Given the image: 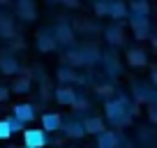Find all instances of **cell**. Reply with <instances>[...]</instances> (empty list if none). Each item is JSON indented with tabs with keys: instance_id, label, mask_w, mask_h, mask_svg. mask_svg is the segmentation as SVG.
Wrapping results in <instances>:
<instances>
[{
	"instance_id": "1f68e13d",
	"label": "cell",
	"mask_w": 157,
	"mask_h": 148,
	"mask_svg": "<svg viewBox=\"0 0 157 148\" xmlns=\"http://www.w3.org/2000/svg\"><path fill=\"white\" fill-rule=\"evenodd\" d=\"M51 2H58V0H51Z\"/></svg>"
},
{
	"instance_id": "603a6c76",
	"label": "cell",
	"mask_w": 157,
	"mask_h": 148,
	"mask_svg": "<svg viewBox=\"0 0 157 148\" xmlns=\"http://www.w3.org/2000/svg\"><path fill=\"white\" fill-rule=\"evenodd\" d=\"M5 123H7V127H10L12 134H14V132H21V130L25 127V123H23V120H19L16 116H10V118H5Z\"/></svg>"
},
{
	"instance_id": "7402d4cb",
	"label": "cell",
	"mask_w": 157,
	"mask_h": 148,
	"mask_svg": "<svg viewBox=\"0 0 157 148\" xmlns=\"http://www.w3.org/2000/svg\"><path fill=\"white\" fill-rule=\"evenodd\" d=\"M129 10H132V14H143V16L150 14V5H148L146 0H132Z\"/></svg>"
},
{
	"instance_id": "484cf974",
	"label": "cell",
	"mask_w": 157,
	"mask_h": 148,
	"mask_svg": "<svg viewBox=\"0 0 157 148\" xmlns=\"http://www.w3.org/2000/svg\"><path fill=\"white\" fill-rule=\"evenodd\" d=\"M95 14L97 16H106L109 14V0H97V2H95Z\"/></svg>"
},
{
	"instance_id": "5b68a950",
	"label": "cell",
	"mask_w": 157,
	"mask_h": 148,
	"mask_svg": "<svg viewBox=\"0 0 157 148\" xmlns=\"http://www.w3.org/2000/svg\"><path fill=\"white\" fill-rule=\"evenodd\" d=\"M53 97H56V102H58V104H67V107H72L74 97H76V90H74L69 84H63L60 88H56Z\"/></svg>"
},
{
	"instance_id": "f546056e",
	"label": "cell",
	"mask_w": 157,
	"mask_h": 148,
	"mask_svg": "<svg viewBox=\"0 0 157 148\" xmlns=\"http://www.w3.org/2000/svg\"><path fill=\"white\" fill-rule=\"evenodd\" d=\"M63 2H65V5H69V7H76L78 5V0H63Z\"/></svg>"
},
{
	"instance_id": "d6a6232c",
	"label": "cell",
	"mask_w": 157,
	"mask_h": 148,
	"mask_svg": "<svg viewBox=\"0 0 157 148\" xmlns=\"http://www.w3.org/2000/svg\"><path fill=\"white\" fill-rule=\"evenodd\" d=\"M23 148H30V146H23Z\"/></svg>"
},
{
	"instance_id": "7c38bea8",
	"label": "cell",
	"mask_w": 157,
	"mask_h": 148,
	"mask_svg": "<svg viewBox=\"0 0 157 148\" xmlns=\"http://www.w3.org/2000/svg\"><path fill=\"white\" fill-rule=\"evenodd\" d=\"M97 143H102V146H111V148H118L120 137H118L116 132H111V130H102V132L97 134Z\"/></svg>"
},
{
	"instance_id": "d4e9b609",
	"label": "cell",
	"mask_w": 157,
	"mask_h": 148,
	"mask_svg": "<svg viewBox=\"0 0 157 148\" xmlns=\"http://www.w3.org/2000/svg\"><path fill=\"white\" fill-rule=\"evenodd\" d=\"M65 63L67 65H81V53H78L76 49H69L67 53H65Z\"/></svg>"
},
{
	"instance_id": "8fae6325",
	"label": "cell",
	"mask_w": 157,
	"mask_h": 148,
	"mask_svg": "<svg viewBox=\"0 0 157 148\" xmlns=\"http://www.w3.org/2000/svg\"><path fill=\"white\" fill-rule=\"evenodd\" d=\"M60 123H63V118H60L58 114H44L42 116V125H44V132H58Z\"/></svg>"
},
{
	"instance_id": "52a82bcc",
	"label": "cell",
	"mask_w": 157,
	"mask_h": 148,
	"mask_svg": "<svg viewBox=\"0 0 157 148\" xmlns=\"http://www.w3.org/2000/svg\"><path fill=\"white\" fill-rule=\"evenodd\" d=\"M65 132V137H72V139H78V137H83L86 130H83V123H78V120H67V123H60V127Z\"/></svg>"
},
{
	"instance_id": "4dcf8cb0",
	"label": "cell",
	"mask_w": 157,
	"mask_h": 148,
	"mask_svg": "<svg viewBox=\"0 0 157 148\" xmlns=\"http://www.w3.org/2000/svg\"><path fill=\"white\" fill-rule=\"evenodd\" d=\"M97 148H111V146H102V143H97Z\"/></svg>"
},
{
	"instance_id": "e0dca14e",
	"label": "cell",
	"mask_w": 157,
	"mask_h": 148,
	"mask_svg": "<svg viewBox=\"0 0 157 148\" xmlns=\"http://www.w3.org/2000/svg\"><path fill=\"white\" fill-rule=\"evenodd\" d=\"M78 76H76V72L72 69V65H63V67L58 69V81L60 84H74Z\"/></svg>"
},
{
	"instance_id": "5bb4252c",
	"label": "cell",
	"mask_w": 157,
	"mask_h": 148,
	"mask_svg": "<svg viewBox=\"0 0 157 148\" xmlns=\"http://www.w3.org/2000/svg\"><path fill=\"white\" fill-rule=\"evenodd\" d=\"M14 116L19 120H23V123L25 120H33L35 118V107L33 104H16L14 107Z\"/></svg>"
},
{
	"instance_id": "9a60e30c",
	"label": "cell",
	"mask_w": 157,
	"mask_h": 148,
	"mask_svg": "<svg viewBox=\"0 0 157 148\" xmlns=\"http://www.w3.org/2000/svg\"><path fill=\"white\" fill-rule=\"evenodd\" d=\"M78 53H81V65H93L99 60V51L95 49V46H86V49H78Z\"/></svg>"
},
{
	"instance_id": "6da1fadb",
	"label": "cell",
	"mask_w": 157,
	"mask_h": 148,
	"mask_svg": "<svg viewBox=\"0 0 157 148\" xmlns=\"http://www.w3.org/2000/svg\"><path fill=\"white\" fill-rule=\"evenodd\" d=\"M104 116L106 120L113 125V127H127L132 123V116H134V107L127 97L118 95L116 99H109L104 104Z\"/></svg>"
},
{
	"instance_id": "44dd1931",
	"label": "cell",
	"mask_w": 157,
	"mask_h": 148,
	"mask_svg": "<svg viewBox=\"0 0 157 148\" xmlns=\"http://www.w3.org/2000/svg\"><path fill=\"white\" fill-rule=\"evenodd\" d=\"M99 58H102L104 67H106V72L111 74V76H116V74H120V65L116 63V58H113L111 53H109V56H99Z\"/></svg>"
},
{
	"instance_id": "277c9868",
	"label": "cell",
	"mask_w": 157,
	"mask_h": 148,
	"mask_svg": "<svg viewBox=\"0 0 157 148\" xmlns=\"http://www.w3.org/2000/svg\"><path fill=\"white\" fill-rule=\"evenodd\" d=\"M127 16H129V23H132V30L136 35V40H146L148 30H150L148 16H143V14H127Z\"/></svg>"
},
{
	"instance_id": "d6986e66",
	"label": "cell",
	"mask_w": 157,
	"mask_h": 148,
	"mask_svg": "<svg viewBox=\"0 0 157 148\" xmlns=\"http://www.w3.org/2000/svg\"><path fill=\"white\" fill-rule=\"evenodd\" d=\"M136 102L155 104V90L148 88V86H136Z\"/></svg>"
},
{
	"instance_id": "30bf717a",
	"label": "cell",
	"mask_w": 157,
	"mask_h": 148,
	"mask_svg": "<svg viewBox=\"0 0 157 148\" xmlns=\"http://www.w3.org/2000/svg\"><path fill=\"white\" fill-rule=\"evenodd\" d=\"M129 12H127V5H125L123 0H109V14L111 19H125Z\"/></svg>"
},
{
	"instance_id": "4316f807",
	"label": "cell",
	"mask_w": 157,
	"mask_h": 148,
	"mask_svg": "<svg viewBox=\"0 0 157 148\" xmlns=\"http://www.w3.org/2000/svg\"><path fill=\"white\" fill-rule=\"evenodd\" d=\"M97 93H99V97H109V95L113 93V86L104 84V86H99V88H97Z\"/></svg>"
},
{
	"instance_id": "2e32d148",
	"label": "cell",
	"mask_w": 157,
	"mask_h": 148,
	"mask_svg": "<svg viewBox=\"0 0 157 148\" xmlns=\"http://www.w3.org/2000/svg\"><path fill=\"white\" fill-rule=\"evenodd\" d=\"M127 63L134 65V67H143V65L148 63V53H146V51H141V49H132L127 53Z\"/></svg>"
},
{
	"instance_id": "9c48e42d",
	"label": "cell",
	"mask_w": 157,
	"mask_h": 148,
	"mask_svg": "<svg viewBox=\"0 0 157 148\" xmlns=\"http://www.w3.org/2000/svg\"><path fill=\"white\" fill-rule=\"evenodd\" d=\"M104 35H106V42L111 46H120L125 42V33H123L120 25H109V28L104 30Z\"/></svg>"
},
{
	"instance_id": "4fadbf2b",
	"label": "cell",
	"mask_w": 157,
	"mask_h": 148,
	"mask_svg": "<svg viewBox=\"0 0 157 148\" xmlns=\"http://www.w3.org/2000/svg\"><path fill=\"white\" fill-rule=\"evenodd\" d=\"M83 130H86V134H99L102 130H106V127H104L102 118H97V116H88V118L83 120Z\"/></svg>"
},
{
	"instance_id": "ac0fdd59",
	"label": "cell",
	"mask_w": 157,
	"mask_h": 148,
	"mask_svg": "<svg viewBox=\"0 0 157 148\" xmlns=\"http://www.w3.org/2000/svg\"><path fill=\"white\" fill-rule=\"evenodd\" d=\"M19 14L25 21H33L35 19V2L33 0H19Z\"/></svg>"
},
{
	"instance_id": "8992f818",
	"label": "cell",
	"mask_w": 157,
	"mask_h": 148,
	"mask_svg": "<svg viewBox=\"0 0 157 148\" xmlns=\"http://www.w3.org/2000/svg\"><path fill=\"white\" fill-rule=\"evenodd\" d=\"M56 40H53V33L51 30H39L37 35V49L42 51V53H46V51H53L56 49Z\"/></svg>"
},
{
	"instance_id": "83f0119b",
	"label": "cell",
	"mask_w": 157,
	"mask_h": 148,
	"mask_svg": "<svg viewBox=\"0 0 157 148\" xmlns=\"http://www.w3.org/2000/svg\"><path fill=\"white\" fill-rule=\"evenodd\" d=\"M10 137H12V132H10V127H7V123L0 120V139H10Z\"/></svg>"
},
{
	"instance_id": "ffe728a7",
	"label": "cell",
	"mask_w": 157,
	"mask_h": 148,
	"mask_svg": "<svg viewBox=\"0 0 157 148\" xmlns=\"http://www.w3.org/2000/svg\"><path fill=\"white\" fill-rule=\"evenodd\" d=\"M30 90V74H25L23 79H16L14 84H12V90L10 93H16V95H23Z\"/></svg>"
},
{
	"instance_id": "3957f363",
	"label": "cell",
	"mask_w": 157,
	"mask_h": 148,
	"mask_svg": "<svg viewBox=\"0 0 157 148\" xmlns=\"http://www.w3.org/2000/svg\"><path fill=\"white\" fill-rule=\"evenodd\" d=\"M53 40H56V44H63V46H72L74 44V30H72V25H67V23H58L53 30Z\"/></svg>"
},
{
	"instance_id": "ba28073f",
	"label": "cell",
	"mask_w": 157,
	"mask_h": 148,
	"mask_svg": "<svg viewBox=\"0 0 157 148\" xmlns=\"http://www.w3.org/2000/svg\"><path fill=\"white\" fill-rule=\"evenodd\" d=\"M0 72L5 74V76L19 72V63H16V58L12 53H2V56H0Z\"/></svg>"
},
{
	"instance_id": "cb8c5ba5",
	"label": "cell",
	"mask_w": 157,
	"mask_h": 148,
	"mask_svg": "<svg viewBox=\"0 0 157 148\" xmlns=\"http://www.w3.org/2000/svg\"><path fill=\"white\" fill-rule=\"evenodd\" d=\"M12 33H14V28H12V21L7 19V16H0V35H2V37H10Z\"/></svg>"
},
{
	"instance_id": "7a4b0ae2",
	"label": "cell",
	"mask_w": 157,
	"mask_h": 148,
	"mask_svg": "<svg viewBox=\"0 0 157 148\" xmlns=\"http://www.w3.org/2000/svg\"><path fill=\"white\" fill-rule=\"evenodd\" d=\"M23 141L30 148H44L49 143V137L44 130H23Z\"/></svg>"
},
{
	"instance_id": "f1b7e54d",
	"label": "cell",
	"mask_w": 157,
	"mask_h": 148,
	"mask_svg": "<svg viewBox=\"0 0 157 148\" xmlns=\"http://www.w3.org/2000/svg\"><path fill=\"white\" fill-rule=\"evenodd\" d=\"M10 95H12V93H10V88H7V86H0V102H5Z\"/></svg>"
}]
</instances>
